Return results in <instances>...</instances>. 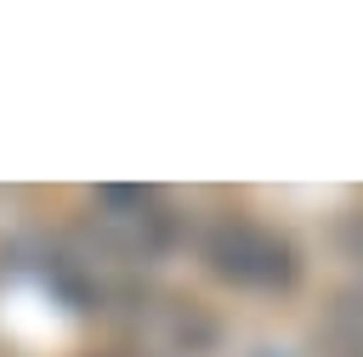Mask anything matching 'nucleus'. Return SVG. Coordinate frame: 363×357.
I'll return each mask as SVG.
<instances>
[{"label": "nucleus", "mask_w": 363, "mask_h": 357, "mask_svg": "<svg viewBox=\"0 0 363 357\" xmlns=\"http://www.w3.org/2000/svg\"><path fill=\"white\" fill-rule=\"evenodd\" d=\"M199 261L233 283V289H261V295H284L301 278V249L289 232L244 215V210H221L199 227Z\"/></svg>", "instance_id": "obj_1"}, {"label": "nucleus", "mask_w": 363, "mask_h": 357, "mask_svg": "<svg viewBox=\"0 0 363 357\" xmlns=\"http://www.w3.org/2000/svg\"><path fill=\"white\" fill-rule=\"evenodd\" d=\"M312 357H363V283H346L312 317Z\"/></svg>", "instance_id": "obj_3"}, {"label": "nucleus", "mask_w": 363, "mask_h": 357, "mask_svg": "<svg viewBox=\"0 0 363 357\" xmlns=\"http://www.w3.org/2000/svg\"><path fill=\"white\" fill-rule=\"evenodd\" d=\"M102 357H147V351H102Z\"/></svg>", "instance_id": "obj_4"}, {"label": "nucleus", "mask_w": 363, "mask_h": 357, "mask_svg": "<svg viewBox=\"0 0 363 357\" xmlns=\"http://www.w3.org/2000/svg\"><path fill=\"white\" fill-rule=\"evenodd\" d=\"M91 210H96V238L119 261H153L176 244V210L153 187H96Z\"/></svg>", "instance_id": "obj_2"}]
</instances>
